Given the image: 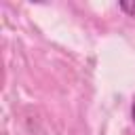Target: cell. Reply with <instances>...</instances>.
<instances>
[{
    "instance_id": "cell-1",
    "label": "cell",
    "mask_w": 135,
    "mask_h": 135,
    "mask_svg": "<svg viewBox=\"0 0 135 135\" xmlns=\"http://www.w3.org/2000/svg\"><path fill=\"white\" fill-rule=\"evenodd\" d=\"M118 6H120V11H124L129 17H135V0H131V2H120Z\"/></svg>"
},
{
    "instance_id": "cell-2",
    "label": "cell",
    "mask_w": 135,
    "mask_h": 135,
    "mask_svg": "<svg viewBox=\"0 0 135 135\" xmlns=\"http://www.w3.org/2000/svg\"><path fill=\"white\" fill-rule=\"evenodd\" d=\"M131 116H133V120H135V99H133V105H131Z\"/></svg>"
}]
</instances>
